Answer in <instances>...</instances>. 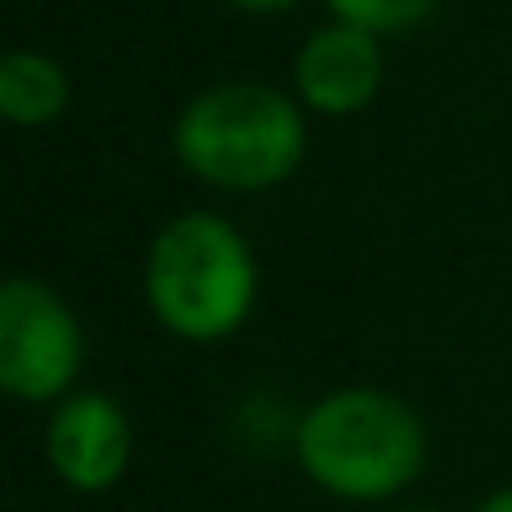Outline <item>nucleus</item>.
<instances>
[{
  "mask_svg": "<svg viewBox=\"0 0 512 512\" xmlns=\"http://www.w3.org/2000/svg\"><path fill=\"white\" fill-rule=\"evenodd\" d=\"M231 6H241V11H256V16H267V11H287V6H297V0H231Z\"/></svg>",
  "mask_w": 512,
  "mask_h": 512,
  "instance_id": "1a4fd4ad",
  "label": "nucleus"
},
{
  "mask_svg": "<svg viewBox=\"0 0 512 512\" xmlns=\"http://www.w3.org/2000/svg\"><path fill=\"white\" fill-rule=\"evenodd\" d=\"M297 462L332 497L387 502L417 482L427 462V432L402 397L342 387L312 402L297 422Z\"/></svg>",
  "mask_w": 512,
  "mask_h": 512,
  "instance_id": "f257e3e1",
  "label": "nucleus"
},
{
  "mask_svg": "<svg viewBox=\"0 0 512 512\" xmlns=\"http://www.w3.org/2000/svg\"><path fill=\"white\" fill-rule=\"evenodd\" d=\"M71 106V76L41 51H11L0 61V111L16 126H51Z\"/></svg>",
  "mask_w": 512,
  "mask_h": 512,
  "instance_id": "0eeeda50",
  "label": "nucleus"
},
{
  "mask_svg": "<svg viewBox=\"0 0 512 512\" xmlns=\"http://www.w3.org/2000/svg\"><path fill=\"white\" fill-rule=\"evenodd\" d=\"M86 362L76 312L36 277L0 287V387L16 402H66Z\"/></svg>",
  "mask_w": 512,
  "mask_h": 512,
  "instance_id": "20e7f679",
  "label": "nucleus"
},
{
  "mask_svg": "<svg viewBox=\"0 0 512 512\" xmlns=\"http://www.w3.org/2000/svg\"><path fill=\"white\" fill-rule=\"evenodd\" d=\"M181 166L221 191L282 186L307 156V126L292 96L267 81H221L191 96L176 116Z\"/></svg>",
  "mask_w": 512,
  "mask_h": 512,
  "instance_id": "f03ea898",
  "label": "nucleus"
},
{
  "mask_svg": "<svg viewBox=\"0 0 512 512\" xmlns=\"http://www.w3.org/2000/svg\"><path fill=\"white\" fill-rule=\"evenodd\" d=\"M327 6L337 21L372 31V36H387V31H407V26L427 21L437 0H327Z\"/></svg>",
  "mask_w": 512,
  "mask_h": 512,
  "instance_id": "6e6552de",
  "label": "nucleus"
},
{
  "mask_svg": "<svg viewBox=\"0 0 512 512\" xmlns=\"http://www.w3.org/2000/svg\"><path fill=\"white\" fill-rule=\"evenodd\" d=\"M46 457L76 492H106L131 462V422L106 392H71L46 427Z\"/></svg>",
  "mask_w": 512,
  "mask_h": 512,
  "instance_id": "39448f33",
  "label": "nucleus"
},
{
  "mask_svg": "<svg viewBox=\"0 0 512 512\" xmlns=\"http://www.w3.org/2000/svg\"><path fill=\"white\" fill-rule=\"evenodd\" d=\"M477 512H512V487H502V492L482 497V507H477Z\"/></svg>",
  "mask_w": 512,
  "mask_h": 512,
  "instance_id": "9d476101",
  "label": "nucleus"
},
{
  "mask_svg": "<svg viewBox=\"0 0 512 512\" xmlns=\"http://www.w3.org/2000/svg\"><path fill=\"white\" fill-rule=\"evenodd\" d=\"M146 307L181 342H221L256 307V256L216 211L166 221L146 251Z\"/></svg>",
  "mask_w": 512,
  "mask_h": 512,
  "instance_id": "7ed1b4c3",
  "label": "nucleus"
},
{
  "mask_svg": "<svg viewBox=\"0 0 512 512\" xmlns=\"http://www.w3.org/2000/svg\"><path fill=\"white\" fill-rule=\"evenodd\" d=\"M407 512H432V507H407Z\"/></svg>",
  "mask_w": 512,
  "mask_h": 512,
  "instance_id": "9b49d317",
  "label": "nucleus"
},
{
  "mask_svg": "<svg viewBox=\"0 0 512 512\" xmlns=\"http://www.w3.org/2000/svg\"><path fill=\"white\" fill-rule=\"evenodd\" d=\"M382 86V51L372 31H357L347 21L322 26L297 51V91L322 116H352L362 111Z\"/></svg>",
  "mask_w": 512,
  "mask_h": 512,
  "instance_id": "423d86ee",
  "label": "nucleus"
}]
</instances>
